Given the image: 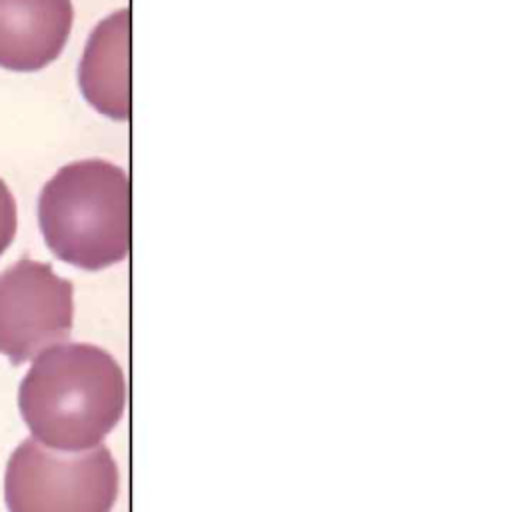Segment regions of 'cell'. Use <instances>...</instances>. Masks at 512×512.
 <instances>
[{"label":"cell","mask_w":512,"mask_h":512,"mask_svg":"<svg viewBox=\"0 0 512 512\" xmlns=\"http://www.w3.org/2000/svg\"><path fill=\"white\" fill-rule=\"evenodd\" d=\"M124 406V372L94 344L46 348L18 388V408L34 438L62 452L98 446L120 422Z\"/></svg>","instance_id":"6da1fadb"},{"label":"cell","mask_w":512,"mask_h":512,"mask_svg":"<svg viewBox=\"0 0 512 512\" xmlns=\"http://www.w3.org/2000/svg\"><path fill=\"white\" fill-rule=\"evenodd\" d=\"M38 224L56 258L82 270H102L130 252V180L106 160L62 166L42 188Z\"/></svg>","instance_id":"7a4b0ae2"},{"label":"cell","mask_w":512,"mask_h":512,"mask_svg":"<svg viewBox=\"0 0 512 512\" xmlns=\"http://www.w3.org/2000/svg\"><path fill=\"white\" fill-rule=\"evenodd\" d=\"M118 490V466L100 444L62 452L26 438L6 464L8 512H110Z\"/></svg>","instance_id":"3957f363"},{"label":"cell","mask_w":512,"mask_h":512,"mask_svg":"<svg viewBox=\"0 0 512 512\" xmlns=\"http://www.w3.org/2000/svg\"><path fill=\"white\" fill-rule=\"evenodd\" d=\"M74 286L48 262L20 258L0 272V354L14 366L68 340Z\"/></svg>","instance_id":"277c9868"},{"label":"cell","mask_w":512,"mask_h":512,"mask_svg":"<svg viewBox=\"0 0 512 512\" xmlns=\"http://www.w3.org/2000/svg\"><path fill=\"white\" fill-rule=\"evenodd\" d=\"M74 22L72 0H0V66L32 72L54 62Z\"/></svg>","instance_id":"5b68a950"},{"label":"cell","mask_w":512,"mask_h":512,"mask_svg":"<svg viewBox=\"0 0 512 512\" xmlns=\"http://www.w3.org/2000/svg\"><path fill=\"white\" fill-rule=\"evenodd\" d=\"M84 98L104 116L130 118V10L104 18L90 34L78 66Z\"/></svg>","instance_id":"8992f818"},{"label":"cell","mask_w":512,"mask_h":512,"mask_svg":"<svg viewBox=\"0 0 512 512\" xmlns=\"http://www.w3.org/2000/svg\"><path fill=\"white\" fill-rule=\"evenodd\" d=\"M16 200L8 188V184L0 178V254L12 244L16 236Z\"/></svg>","instance_id":"52a82bcc"}]
</instances>
